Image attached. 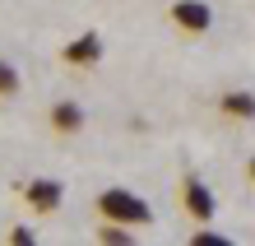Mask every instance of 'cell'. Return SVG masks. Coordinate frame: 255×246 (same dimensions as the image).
<instances>
[{
    "mask_svg": "<svg viewBox=\"0 0 255 246\" xmlns=\"http://www.w3.org/2000/svg\"><path fill=\"white\" fill-rule=\"evenodd\" d=\"M98 214L112 219V223H130V228H148V223H153L148 200L134 195V191H126V186H107V191H102L98 195Z\"/></svg>",
    "mask_w": 255,
    "mask_h": 246,
    "instance_id": "cell-1",
    "label": "cell"
},
{
    "mask_svg": "<svg viewBox=\"0 0 255 246\" xmlns=\"http://www.w3.org/2000/svg\"><path fill=\"white\" fill-rule=\"evenodd\" d=\"M186 214H190V219L195 223H214L218 219V200H214V191H209L204 186V181H186Z\"/></svg>",
    "mask_w": 255,
    "mask_h": 246,
    "instance_id": "cell-2",
    "label": "cell"
},
{
    "mask_svg": "<svg viewBox=\"0 0 255 246\" xmlns=\"http://www.w3.org/2000/svg\"><path fill=\"white\" fill-rule=\"evenodd\" d=\"M172 19L186 28V33H209L214 28V9L204 5V0H176L172 5Z\"/></svg>",
    "mask_w": 255,
    "mask_h": 246,
    "instance_id": "cell-3",
    "label": "cell"
},
{
    "mask_svg": "<svg viewBox=\"0 0 255 246\" xmlns=\"http://www.w3.org/2000/svg\"><path fill=\"white\" fill-rule=\"evenodd\" d=\"M61 195H65V186H61V181H51V177H37V181H28V186H23V200L33 205V214H51L56 205H61Z\"/></svg>",
    "mask_w": 255,
    "mask_h": 246,
    "instance_id": "cell-4",
    "label": "cell"
},
{
    "mask_svg": "<svg viewBox=\"0 0 255 246\" xmlns=\"http://www.w3.org/2000/svg\"><path fill=\"white\" fill-rule=\"evenodd\" d=\"M65 60H70V65H98V60H102V37L98 33L74 37L70 47H65Z\"/></svg>",
    "mask_w": 255,
    "mask_h": 246,
    "instance_id": "cell-5",
    "label": "cell"
},
{
    "mask_svg": "<svg viewBox=\"0 0 255 246\" xmlns=\"http://www.w3.org/2000/svg\"><path fill=\"white\" fill-rule=\"evenodd\" d=\"M218 112H228L232 121H251V116H255V93H246V88H232V93L218 98Z\"/></svg>",
    "mask_w": 255,
    "mask_h": 246,
    "instance_id": "cell-6",
    "label": "cell"
},
{
    "mask_svg": "<svg viewBox=\"0 0 255 246\" xmlns=\"http://www.w3.org/2000/svg\"><path fill=\"white\" fill-rule=\"evenodd\" d=\"M51 126L65 130V135H74V130L84 126V107H79V102H56V107H51Z\"/></svg>",
    "mask_w": 255,
    "mask_h": 246,
    "instance_id": "cell-7",
    "label": "cell"
},
{
    "mask_svg": "<svg viewBox=\"0 0 255 246\" xmlns=\"http://www.w3.org/2000/svg\"><path fill=\"white\" fill-rule=\"evenodd\" d=\"M98 242H102V246H134V228H130V223H112V219H107V223L98 228Z\"/></svg>",
    "mask_w": 255,
    "mask_h": 246,
    "instance_id": "cell-8",
    "label": "cell"
},
{
    "mask_svg": "<svg viewBox=\"0 0 255 246\" xmlns=\"http://www.w3.org/2000/svg\"><path fill=\"white\" fill-rule=\"evenodd\" d=\"M19 70L9 65V60H0V98H9V93H19Z\"/></svg>",
    "mask_w": 255,
    "mask_h": 246,
    "instance_id": "cell-9",
    "label": "cell"
},
{
    "mask_svg": "<svg viewBox=\"0 0 255 246\" xmlns=\"http://www.w3.org/2000/svg\"><path fill=\"white\" fill-rule=\"evenodd\" d=\"M190 246H232V237L228 233H209V228H204V233L190 237Z\"/></svg>",
    "mask_w": 255,
    "mask_h": 246,
    "instance_id": "cell-10",
    "label": "cell"
},
{
    "mask_svg": "<svg viewBox=\"0 0 255 246\" xmlns=\"http://www.w3.org/2000/svg\"><path fill=\"white\" fill-rule=\"evenodd\" d=\"M9 242H14V246H37V228H14Z\"/></svg>",
    "mask_w": 255,
    "mask_h": 246,
    "instance_id": "cell-11",
    "label": "cell"
},
{
    "mask_svg": "<svg viewBox=\"0 0 255 246\" xmlns=\"http://www.w3.org/2000/svg\"><path fill=\"white\" fill-rule=\"evenodd\" d=\"M246 177H251V181H255V158H251V163H246Z\"/></svg>",
    "mask_w": 255,
    "mask_h": 246,
    "instance_id": "cell-12",
    "label": "cell"
}]
</instances>
